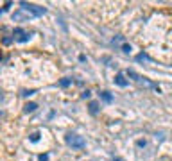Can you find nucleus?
Instances as JSON below:
<instances>
[{
  "label": "nucleus",
  "instance_id": "f03ea898",
  "mask_svg": "<svg viewBox=\"0 0 172 161\" xmlns=\"http://www.w3.org/2000/svg\"><path fill=\"white\" fill-rule=\"evenodd\" d=\"M125 75H127V77H131V79H133L138 86H143V88H149V90H156V91H160V86H158V84L151 82V80H149L147 77L138 75V73H136L135 70H127V72H125Z\"/></svg>",
  "mask_w": 172,
  "mask_h": 161
},
{
  "label": "nucleus",
  "instance_id": "9d476101",
  "mask_svg": "<svg viewBox=\"0 0 172 161\" xmlns=\"http://www.w3.org/2000/svg\"><path fill=\"white\" fill-rule=\"evenodd\" d=\"M72 84V79H61L59 80V88H68Z\"/></svg>",
  "mask_w": 172,
  "mask_h": 161
},
{
  "label": "nucleus",
  "instance_id": "f8f14e48",
  "mask_svg": "<svg viewBox=\"0 0 172 161\" xmlns=\"http://www.w3.org/2000/svg\"><path fill=\"white\" fill-rule=\"evenodd\" d=\"M120 50H122L124 54H129V52H131V45H127V43H124V45L120 47Z\"/></svg>",
  "mask_w": 172,
  "mask_h": 161
},
{
  "label": "nucleus",
  "instance_id": "9b49d317",
  "mask_svg": "<svg viewBox=\"0 0 172 161\" xmlns=\"http://www.w3.org/2000/svg\"><path fill=\"white\" fill-rule=\"evenodd\" d=\"M90 113L91 115H97L99 113V104L97 102H90Z\"/></svg>",
  "mask_w": 172,
  "mask_h": 161
},
{
  "label": "nucleus",
  "instance_id": "423d86ee",
  "mask_svg": "<svg viewBox=\"0 0 172 161\" xmlns=\"http://www.w3.org/2000/svg\"><path fill=\"white\" fill-rule=\"evenodd\" d=\"M99 97H101V100H102V102H106V104H111V102H113V95H111L109 91H101V93H99Z\"/></svg>",
  "mask_w": 172,
  "mask_h": 161
},
{
  "label": "nucleus",
  "instance_id": "20e7f679",
  "mask_svg": "<svg viewBox=\"0 0 172 161\" xmlns=\"http://www.w3.org/2000/svg\"><path fill=\"white\" fill-rule=\"evenodd\" d=\"M13 34H15V39L18 43H25V41H29V38H31V34H29V32H25L23 29H15Z\"/></svg>",
  "mask_w": 172,
  "mask_h": 161
},
{
  "label": "nucleus",
  "instance_id": "7ed1b4c3",
  "mask_svg": "<svg viewBox=\"0 0 172 161\" xmlns=\"http://www.w3.org/2000/svg\"><path fill=\"white\" fill-rule=\"evenodd\" d=\"M67 143L72 147V149H84L86 147V140L79 134H68L67 136Z\"/></svg>",
  "mask_w": 172,
  "mask_h": 161
},
{
  "label": "nucleus",
  "instance_id": "2eb2a0df",
  "mask_svg": "<svg viewBox=\"0 0 172 161\" xmlns=\"http://www.w3.org/2000/svg\"><path fill=\"white\" fill-rule=\"evenodd\" d=\"M11 5H13V2H5V4H4V9H2V13H5V11H7V9L11 7Z\"/></svg>",
  "mask_w": 172,
  "mask_h": 161
},
{
  "label": "nucleus",
  "instance_id": "f3484780",
  "mask_svg": "<svg viewBox=\"0 0 172 161\" xmlns=\"http://www.w3.org/2000/svg\"><path fill=\"white\" fill-rule=\"evenodd\" d=\"M90 95H91V93H90V91H88V90H86V91H84V93H83V98H90Z\"/></svg>",
  "mask_w": 172,
  "mask_h": 161
},
{
  "label": "nucleus",
  "instance_id": "4468645a",
  "mask_svg": "<svg viewBox=\"0 0 172 161\" xmlns=\"http://www.w3.org/2000/svg\"><path fill=\"white\" fill-rule=\"evenodd\" d=\"M34 93H36L34 90H29V91H27V90H25V91L22 93V95H23V97H29V95H34Z\"/></svg>",
  "mask_w": 172,
  "mask_h": 161
},
{
  "label": "nucleus",
  "instance_id": "f257e3e1",
  "mask_svg": "<svg viewBox=\"0 0 172 161\" xmlns=\"http://www.w3.org/2000/svg\"><path fill=\"white\" fill-rule=\"evenodd\" d=\"M20 5H22V7L13 13V22H29V20L43 16L45 13H47L45 7H39V5H34V4L20 2Z\"/></svg>",
  "mask_w": 172,
  "mask_h": 161
},
{
  "label": "nucleus",
  "instance_id": "39448f33",
  "mask_svg": "<svg viewBox=\"0 0 172 161\" xmlns=\"http://www.w3.org/2000/svg\"><path fill=\"white\" fill-rule=\"evenodd\" d=\"M115 84L120 86V88H127V86H129V80L125 79V73H122V72L117 73V75H115Z\"/></svg>",
  "mask_w": 172,
  "mask_h": 161
},
{
  "label": "nucleus",
  "instance_id": "6e6552de",
  "mask_svg": "<svg viewBox=\"0 0 172 161\" xmlns=\"http://www.w3.org/2000/svg\"><path fill=\"white\" fill-rule=\"evenodd\" d=\"M36 107H38V104H34V102H29V104H25L23 111H25V113H32V111H36Z\"/></svg>",
  "mask_w": 172,
  "mask_h": 161
},
{
  "label": "nucleus",
  "instance_id": "1a4fd4ad",
  "mask_svg": "<svg viewBox=\"0 0 172 161\" xmlns=\"http://www.w3.org/2000/svg\"><path fill=\"white\" fill-rule=\"evenodd\" d=\"M136 61H138V63H142V61H149V63H151L153 59H151L147 54H143V52H142V54H138V56H136Z\"/></svg>",
  "mask_w": 172,
  "mask_h": 161
},
{
  "label": "nucleus",
  "instance_id": "0eeeda50",
  "mask_svg": "<svg viewBox=\"0 0 172 161\" xmlns=\"http://www.w3.org/2000/svg\"><path fill=\"white\" fill-rule=\"evenodd\" d=\"M124 41H125V38H124V36H115L113 39H111V43H113L115 47H122Z\"/></svg>",
  "mask_w": 172,
  "mask_h": 161
},
{
  "label": "nucleus",
  "instance_id": "ddd939ff",
  "mask_svg": "<svg viewBox=\"0 0 172 161\" xmlns=\"http://www.w3.org/2000/svg\"><path fill=\"white\" fill-rule=\"evenodd\" d=\"M39 140V132H32L31 134V142H38Z\"/></svg>",
  "mask_w": 172,
  "mask_h": 161
},
{
  "label": "nucleus",
  "instance_id": "dca6fc26",
  "mask_svg": "<svg viewBox=\"0 0 172 161\" xmlns=\"http://www.w3.org/2000/svg\"><path fill=\"white\" fill-rule=\"evenodd\" d=\"M39 161H49V154H47V152L41 154V156H39Z\"/></svg>",
  "mask_w": 172,
  "mask_h": 161
}]
</instances>
